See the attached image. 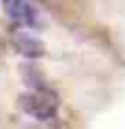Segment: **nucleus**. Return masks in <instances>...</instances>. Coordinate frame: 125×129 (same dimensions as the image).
<instances>
[{
	"label": "nucleus",
	"mask_w": 125,
	"mask_h": 129,
	"mask_svg": "<svg viewBox=\"0 0 125 129\" xmlns=\"http://www.w3.org/2000/svg\"><path fill=\"white\" fill-rule=\"evenodd\" d=\"M12 47L16 49V53L23 55L25 59H41L47 51L45 43L31 31H14Z\"/></svg>",
	"instance_id": "nucleus-3"
},
{
	"label": "nucleus",
	"mask_w": 125,
	"mask_h": 129,
	"mask_svg": "<svg viewBox=\"0 0 125 129\" xmlns=\"http://www.w3.org/2000/svg\"><path fill=\"white\" fill-rule=\"evenodd\" d=\"M2 8L14 24L29 29L41 27V14L29 0H2Z\"/></svg>",
	"instance_id": "nucleus-2"
},
{
	"label": "nucleus",
	"mask_w": 125,
	"mask_h": 129,
	"mask_svg": "<svg viewBox=\"0 0 125 129\" xmlns=\"http://www.w3.org/2000/svg\"><path fill=\"white\" fill-rule=\"evenodd\" d=\"M18 108L25 115H29L37 121H51L59 112V98L47 86L37 90H27V92L20 94Z\"/></svg>",
	"instance_id": "nucleus-1"
}]
</instances>
